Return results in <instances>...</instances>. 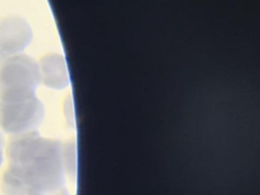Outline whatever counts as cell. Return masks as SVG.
Segmentation results:
<instances>
[{
	"label": "cell",
	"mask_w": 260,
	"mask_h": 195,
	"mask_svg": "<svg viewBox=\"0 0 260 195\" xmlns=\"http://www.w3.org/2000/svg\"><path fill=\"white\" fill-rule=\"evenodd\" d=\"M8 167L2 177L5 195H53L58 182V147L28 132L13 136L6 149Z\"/></svg>",
	"instance_id": "obj_1"
},
{
	"label": "cell",
	"mask_w": 260,
	"mask_h": 195,
	"mask_svg": "<svg viewBox=\"0 0 260 195\" xmlns=\"http://www.w3.org/2000/svg\"><path fill=\"white\" fill-rule=\"evenodd\" d=\"M41 81L38 63L29 56L17 54L0 64V102H12L36 96Z\"/></svg>",
	"instance_id": "obj_2"
},
{
	"label": "cell",
	"mask_w": 260,
	"mask_h": 195,
	"mask_svg": "<svg viewBox=\"0 0 260 195\" xmlns=\"http://www.w3.org/2000/svg\"><path fill=\"white\" fill-rule=\"evenodd\" d=\"M43 117L44 107L37 96L0 102V128L12 136L32 132L41 124Z\"/></svg>",
	"instance_id": "obj_3"
},
{
	"label": "cell",
	"mask_w": 260,
	"mask_h": 195,
	"mask_svg": "<svg viewBox=\"0 0 260 195\" xmlns=\"http://www.w3.org/2000/svg\"><path fill=\"white\" fill-rule=\"evenodd\" d=\"M32 30L21 16L9 15L0 19V52L2 60L20 54L31 42Z\"/></svg>",
	"instance_id": "obj_4"
},
{
	"label": "cell",
	"mask_w": 260,
	"mask_h": 195,
	"mask_svg": "<svg viewBox=\"0 0 260 195\" xmlns=\"http://www.w3.org/2000/svg\"><path fill=\"white\" fill-rule=\"evenodd\" d=\"M3 162V141H2V137L0 134V167Z\"/></svg>",
	"instance_id": "obj_5"
},
{
	"label": "cell",
	"mask_w": 260,
	"mask_h": 195,
	"mask_svg": "<svg viewBox=\"0 0 260 195\" xmlns=\"http://www.w3.org/2000/svg\"><path fill=\"white\" fill-rule=\"evenodd\" d=\"M1 61H2V56H1V52H0V64H1Z\"/></svg>",
	"instance_id": "obj_6"
}]
</instances>
